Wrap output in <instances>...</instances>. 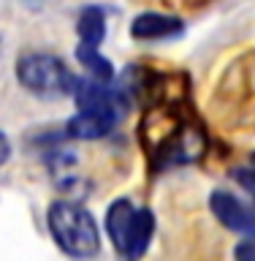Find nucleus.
Wrapping results in <instances>:
<instances>
[{
	"label": "nucleus",
	"mask_w": 255,
	"mask_h": 261,
	"mask_svg": "<svg viewBox=\"0 0 255 261\" xmlns=\"http://www.w3.org/2000/svg\"><path fill=\"white\" fill-rule=\"evenodd\" d=\"M73 98H76V106L84 112H98L106 114V117L120 120L122 112L128 109V98L120 93V90L111 87V82H98V79H76V87H73Z\"/></svg>",
	"instance_id": "7ed1b4c3"
},
{
	"label": "nucleus",
	"mask_w": 255,
	"mask_h": 261,
	"mask_svg": "<svg viewBox=\"0 0 255 261\" xmlns=\"http://www.w3.org/2000/svg\"><path fill=\"white\" fill-rule=\"evenodd\" d=\"M76 33H79V41H81V44L101 46V41L106 38V16H103L101 8H98V6L81 8L79 22H76Z\"/></svg>",
	"instance_id": "1a4fd4ad"
},
{
	"label": "nucleus",
	"mask_w": 255,
	"mask_h": 261,
	"mask_svg": "<svg viewBox=\"0 0 255 261\" xmlns=\"http://www.w3.org/2000/svg\"><path fill=\"white\" fill-rule=\"evenodd\" d=\"M204 150H207V139H204L201 130L182 128L163 142L158 155L166 163H190V161H199L204 155Z\"/></svg>",
	"instance_id": "423d86ee"
},
{
	"label": "nucleus",
	"mask_w": 255,
	"mask_h": 261,
	"mask_svg": "<svg viewBox=\"0 0 255 261\" xmlns=\"http://www.w3.org/2000/svg\"><path fill=\"white\" fill-rule=\"evenodd\" d=\"M133 223H136V207L128 199H114L109 204V210H106V234H109L111 245L117 248V253L122 258L128 253Z\"/></svg>",
	"instance_id": "39448f33"
},
{
	"label": "nucleus",
	"mask_w": 255,
	"mask_h": 261,
	"mask_svg": "<svg viewBox=\"0 0 255 261\" xmlns=\"http://www.w3.org/2000/svg\"><path fill=\"white\" fill-rule=\"evenodd\" d=\"M114 125H117V120H114V117H106V114H98V112L79 109V112L68 120V134H71L73 139L93 142V139H103Z\"/></svg>",
	"instance_id": "6e6552de"
},
{
	"label": "nucleus",
	"mask_w": 255,
	"mask_h": 261,
	"mask_svg": "<svg viewBox=\"0 0 255 261\" xmlns=\"http://www.w3.org/2000/svg\"><path fill=\"white\" fill-rule=\"evenodd\" d=\"M76 60L84 65V71H87L93 79H98V82H111V79H114V65H111L109 57L101 55V49H98V46H93V44H79Z\"/></svg>",
	"instance_id": "9b49d317"
},
{
	"label": "nucleus",
	"mask_w": 255,
	"mask_h": 261,
	"mask_svg": "<svg viewBox=\"0 0 255 261\" xmlns=\"http://www.w3.org/2000/svg\"><path fill=\"white\" fill-rule=\"evenodd\" d=\"M236 258H242V261H255V237H250V240H244L236 245Z\"/></svg>",
	"instance_id": "ddd939ff"
},
{
	"label": "nucleus",
	"mask_w": 255,
	"mask_h": 261,
	"mask_svg": "<svg viewBox=\"0 0 255 261\" xmlns=\"http://www.w3.org/2000/svg\"><path fill=\"white\" fill-rule=\"evenodd\" d=\"M234 179L252 196V204H255V169H236L234 171Z\"/></svg>",
	"instance_id": "f8f14e48"
},
{
	"label": "nucleus",
	"mask_w": 255,
	"mask_h": 261,
	"mask_svg": "<svg viewBox=\"0 0 255 261\" xmlns=\"http://www.w3.org/2000/svg\"><path fill=\"white\" fill-rule=\"evenodd\" d=\"M8 155H11V144H8V139L6 134H0V166L8 161Z\"/></svg>",
	"instance_id": "4468645a"
},
{
	"label": "nucleus",
	"mask_w": 255,
	"mask_h": 261,
	"mask_svg": "<svg viewBox=\"0 0 255 261\" xmlns=\"http://www.w3.org/2000/svg\"><path fill=\"white\" fill-rule=\"evenodd\" d=\"M16 79L27 93L38 98H63L76 87V76L60 57L46 52H30L16 63Z\"/></svg>",
	"instance_id": "f03ea898"
},
{
	"label": "nucleus",
	"mask_w": 255,
	"mask_h": 261,
	"mask_svg": "<svg viewBox=\"0 0 255 261\" xmlns=\"http://www.w3.org/2000/svg\"><path fill=\"white\" fill-rule=\"evenodd\" d=\"M209 210L215 212V218L225 228H231L236 234H244V237H255V207L250 210L236 196L225 193V191H215L209 196Z\"/></svg>",
	"instance_id": "20e7f679"
},
{
	"label": "nucleus",
	"mask_w": 255,
	"mask_h": 261,
	"mask_svg": "<svg viewBox=\"0 0 255 261\" xmlns=\"http://www.w3.org/2000/svg\"><path fill=\"white\" fill-rule=\"evenodd\" d=\"M152 234H155L152 210H136V223H133V234H130V245H128L125 258H141L152 242Z\"/></svg>",
	"instance_id": "9d476101"
},
{
	"label": "nucleus",
	"mask_w": 255,
	"mask_h": 261,
	"mask_svg": "<svg viewBox=\"0 0 255 261\" xmlns=\"http://www.w3.org/2000/svg\"><path fill=\"white\" fill-rule=\"evenodd\" d=\"M182 30L185 28L177 16L158 14V11L138 14L133 19V24H130V36L136 41H168V38L182 36Z\"/></svg>",
	"instance_id": "0eeeda50"
},
{
	"label": "nucleus",
	"mask_w": 255,
	"mask_h": 261,
	"mask_svg": "<svg viewBox=\"0 0 255 261\" xmlns=\"http://www.w3.org/2000/svg\"><path fill=\"white\" fill-rule=\"evenodd\" d=\"M46 223L57 248L68 256L90 258L101 250V234H98L95 218L76 201L68 199L54 201L46 212Z\"/></svg>",
	"instance_id": "f257e3e1"
}]
</instances>
